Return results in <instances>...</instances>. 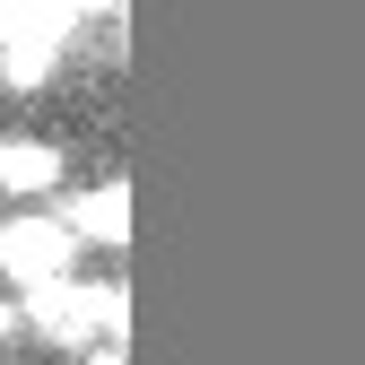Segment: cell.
<instances>
[{"mask_svg": "<svg viewBox=\"0 0 365 365\" xmlns=\"http://www.w3.org/2000/svg\"><path fill=\"white\" fill-rule=\"evenodd\" d=\"M87 26V9L78 0H0V78L18 87H43L53 78V61H61V43Z\"/></svg>", "mask_w": 365, "mask_h": 365, "instance_id": "obj_1", "label": "cell"}, {"mask_svg": "<svg viewBox=\"0 0 365 365\" xmlns=\"http://www.w3.org/2000/svg\"><path fill=\"white\" fill-rule=\"evenodd\" d=\"M78 235L61 217H43V209H18V217H0V269H9V287H61V279H78Z\"/></svg>", "mask_w": 365, "mask_h": 365, "instance_id": "obj_3", "label": "cell"}, {"mask_svg": "<svg viewBox=\"0 0 365 365\" xmlns=\"http://www.w3.org/2000/svg\"><path fill=\"white\" fill-rule=\"evenodd\" d=\"M61 226H70L78 244H130V182H122V174H113V182H87Z\"/></svg>", "mask_w": 365, "mask_h": 365, "instance_id": "obj_4", "label": "cell"}, {"mask_svg": "<svg viewBox=\"0 0 365 365\" xmlns=\"http://www.w3.org/2000/svg\"><path fill=\"white\" fill-rule=\"evenodd\" d=\"M53 182H61V148H53V140H35V130L0 140V192H18V200H43Z\"/></svg>", "mask_w": 365, "mask_h": 365, "instance_id": "obj_5", "label": "cell"}, {"mask_svg": "<svg viewBox=\"0 0 365 365\" xmlns=\"http://www.w3.org/2000/svg\"><path fill=\"white\" fill-rule=\"evenodd\" d=\"M26 331H43L53 348H87V339H122V322H130V296L122 287H87V279H61V287H35L26 304Z\"/></svg>", "mask_w": 365, "mask_h": 365, "instance_id": "obj_2", "label": "cell"}, {"mask_svg": "<svg viewBox=\"0 0 365 365\" xmlns=\"http://www.w3.org/2000/svg\"><path fill=\"white\" fill-rule=\"evenodd\" d=\"M18 322H26V313H18V304H9V296H0V339H9V331H18Z\"/></svg>", "mask_w": 365, "mask_h": 365, "instance_id": "obj_6", "label": "cell"}]
</instances>
